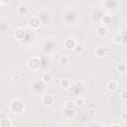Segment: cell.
<instances>
[{
  "label": "cell",
  "instance_id": "6da1fadb",
  "mask_svg": "<svg viewBox=\"0 0 127 127\" xmlns=\"http://www.w3.org/2000/svg\"><path fill=\"white\" fill-rule=\"evenodd\" d=\"M10 110L14 113V114H20L23 112L24 110V103L22 102V100L20 99H13L10 102V106H9Z\"/></svg>",
  "mask_w": 127,
  "mask_h": 127
},
{
  "label": "cell",
  "instance_id": "7a4b0ae2",
  "mask_svg": "<svg viewBox=\"0 0 127 127\" xmlns=\"http://www.w3.org/2000/svg\"><path fill=\"white\" fill-rule=\"evenodd\" d=\"M27 65L28 68L31 70H39L42 66V62L40 60V58L38 57H32L28 60L27 62Z\"/></svg>",
  "mask_w": 127,
  "mask_h": 127
},
{
  "label": "cell",
  "instance_id": "3957f363",
  "mask_svg": "<svg viewBox=\"0 0 127 127\" xmlns=\"http://www.w3.org/2000/svg\"><path fill=\"white\" fill-rule=\"evenodd\" d=\"M63 18H64L67 23H71V21L73 23L76 19V13L72 10H66L64 13H63Z\"/></svg>",
  "mask_w": 127,
  "mask_h": 127
},
{
  "label": "cell",
  "instance_id": "277c9868",
  "mask_svg": "<svg viewBox=\"0 0 127 127\" xmlns=\"http://www.w3.org/2000/svg\"><path fill=\"white\" fill-rule=\"evenodd\" d=\"M41 25H42V24H41V21H40V19L38 18V16H34V17H32V18L29 19L28 26H29L30 29H32V30H37Z\"/></svg>",
  "mask_w": 127,
  "mask_h": 127
},
{
  "label": "cell",
  "instance_id": "5b68a950",
  "mask_svg": "<svg viewBox=\"0 0 127 127\" xmlns=\"http://www.w3.org/2000/svg\"><path fill=\"white\" fill-rule=\"evenodd\" d=\"M25 36H26V31H25L24 28L19 27V28L15 29V31H14V37H15L16 40L22 41V40H24Z\"/></svg>",
  "mask_w": 127,
  "mask_h": 127
},
{
  "label": "cell",
  "instance_id": "8992f818",
  "mask_svg": "<svg viewBox=\"0 0 127 127\" xmlns=\"http://www.w3.org/2000/svg\"><path fill=\"white\" fill-rule=\"evenodd\" d=\"M55 102V98L51 94H45L42 97V104L45 106H52Z\"/></svg>",
  "mask_w": 127,
  "mask_h": 127
},
{
  "label": "cell",
  "instance_id": "52a82bcc",
  "mask_svg": "<svg viewBox=\"0 0 127 127\" xmlns=\"http://www.w3.org/2000/svg\"><path fill=\"white\" fill-rule=\"evenodd\" d=\"M64 46L65 50H67V51H73L74 47L76 46V42H75L74 39H72V38H68V39L64 40Z\"/></svg>",
  "mask_w": 127,
  "mask_h": 127
},
{
  "label": "cell",
  "instance_id": "ba28073f",
  "mask_svg": "<svg viewBox=\"0 0 127 127\" xmlns=\"http://www.w3.org/2000/svg\"><path fill=\"white\" fill-rule=\"evenodd\" d=\"M109 53V49L104 47V46H100V47H97L95 49V55L99 58H102V57H105L107 56V54Z\"/></svg>",
  "mask_w": 127,
  "mask_h": 127
},
{
  "label": "cell",
  "instance_id": "9c48e42d",
  "mask_svg": "<svg viewBox=\"0 0 127 127\" xmlns=\"http://www.w3.org/2000/svg\"><path fill=\"white\" fill-rule=\"evenodd\" d=\"M17 13L19 16H26L28 13H29V7L27 4L25 3H22L18 6V9H17Z\"/></svg>",
  "mask_w": 127,
  "mask_h": 127
},
{
  "label": "cell",
  "instance_id": "30bf717a",
  "mask_svg": "<svg viewBox=\"0 0 127 127\" xmlns=\"http://www.w3.org/2000/svg\"><path fill=\"white\" fill-rule=\"evenodd\" d=\"M44 85H45V83L40 79V80H38V79H36V80H34L33 82H32V88L35 90V91H41V90H43L44 89Z\"/></svg>",
  "mask_w": 127,
  "mask_h": 127
},
{
  "label": "cell",
  "instance_id": "8fae6325",
  "mask_svg": "<svg viewBox=\"0 0 127 127\" xmlns=\"http://www.w3.org/2000/svg\"><path fill=\"white\" fill-rule=\"evenodd\" d=\"M38 18L40 19L41 24H45V23H47V21H48V22L50 21L51 16H50V13H49L48 11H43V12H41V13L39 14Z\"/></svg>",
  "mask_w": 127,
  "mask_h": 127
},
{
  "label": "cell",
  "instance_id": "7c38bea8",
  "mask_svg": "<svg viewBox=\"0 0 127 127\" xmlns=\"http://www.w3.org/2000/svg\"><path fill=\"white\" fill-rule=\"evenodd\" d=\"M117 87H118V83L116 80L111 79L107 82V90L108 91H115L117 89Z\"/></svg>",
  "mask_w": 127,
  "mask_h": 127
},
{
  "label": "cell",
  "instance_id": "4fadbf2b",
  "mask_svg": "<svg viewBox=\"0 0 127 127\" xmlns=\"http://www.w3.org/2000/svg\"><path fill=\"white\" fill-rule=\"evenodd\" d=\"M41 80H42L45 84L50 83V82L53 80V75H52V73H50V72H44L43 75H42Z\"/></svg>",
  "mask_w": 127,
  "mask_h": 127
},
{
  "label": "cell",
  "instance_id": "5bb4252c",
  "mask_svg": "<svg viewBox=\"0 0 127 127\" xmlns=\"http://www.w3.org/2000/svg\"><path fill=\"white\" fill-rule=\"evenodd\" d=\"M107 28L106 27H104V26H99V27H97V29H96V34L99 36V37H105L106 35H107Z\"/></svg>",
  "mask_w": 127,
  "mask_h": 127
},
{
  "label": "cell",
  "instance_id": "9a60e30c",
  "mask_svg": "<svg viewBox=\"0 0 127 127\" xmlns=\"http://www.w3.org/2000/svg\"><path fill=\"white\" fill-rule=\"evenodd\" d=\"M101 26H104V27H106V26H108L109 24H111V17L109 16V15H103L102 17H101Z\"/></svg>",
  "mask_w": 127,
  "mask_h": 127
},
{
  "label": "cell",
  "instance_id": "2e32d148",
  "mask_svg": "<svg viewBox=\"0 0 127 127\" xmlns=\"http://www.w3.org/2000/svg\"><path fill=\"white\" fill-rule=\"evenodd\" d=\"M112 41H113L114 44L120 45V44H122V42L124 41V36H121V35H119V34H115V35L113 36V38H112Z\"/></svg>",
  "mask_w": 127,
  "mask_h": 127
},
{
  "label": "cell",
  "instance_id": "e0dca14e",
  "mask_svg": "<svg viewBox=\"0 0 127 127\" xmlns=\"http://www.w3.org/2000/svg\"><path fill=\"white\" fill-rule=\"evenodd\" d=\"M0 127H12V121L9 118H3L0 120Z\"/></svg>",
  "mask_w": 127,
  "mask_h": 127
},
{
  "label": "cell",
  "instance_id": "ac0fdd59",
  "mask_svg": "<svg viewBox=\"0 0 127 127\" xmlns=\"http://www.w3.org/2000/svg\"><path fill=\"white\" fill-rule=\"evenodd\" d=\"M60 85L63 88H68L70 86V80L68 78H63L60 79Z\"/></svg>",
  "mask_w": 127,
  "mask_h": 127
},
{
  "label": "cell",
  "instance_id": "d6986e66",
  "mask_svg": "<svg viewBox=\"0 0 127 127\" xmlns=\"http://www.w3.org/2000/svg\"><path fill=\"white\" fill-rule=\"evenodd\" d=\"M74 100H66L65 103H64V109H68V110H74Z\"/></svg>",
  "mask_w": 127,
  "mask_h": 127
},
{
  "label": "cell",
  "instance_id": "ffe728a7",
  "mask_svg": "<svg viewBox=\"0 0 127 127\" xmlns=\"http://www.w3.org/2000/svg\"><path fill=\"white\" fill-rule=\"evenodd\" d=\"M64 116L66 119H72L74 117V110H68V109H64Z\"/></svg>",
  "mask_w": 127,
  "mask_h": 127
},
{
  "label": "cell",
  "instance_id": "44dd1931",
  "mask_svg": "<svg viewBox=\"0 0 127 127\" xmlns=\"http://www.w3.org/2000/svg\"><path fill=\"white\" fill-rule=\"evenodd\" d=\"M74 105L75 107H81L84 105V98L82 96H78L75 100H74Z\"/></svg>",
  "mask_w": 127,
  "mask_h": 127
},
{
  "label": "cell",
  "instance_id": "7402d4cb",
  "mask_svg": "<svg viewBox=\"0 0 127 127\" xmlns=\"http://www.w3.org/2000/svg\"><path fill=\"white\" fill-rule=\"evenodd\" d=\"M126 64H124V63H120V64H118L117 65H116V69H117V71L118 72H120V73H124L125 71H126Z\"/></svg>",
  "mask_w": 127,
  "mask_h": 127
},
{
  "label": "cell",
  "instance_id": "603a6c76",
  "mask_svg": "<svg viewBox=\"0 0 127 127\" xmlns=\"http://www.w3.org/2000/svg\"><path fill=\"white\" fill-rule=\"evenodd\" d=\"M73 52H74L75 54H77V55L82 54V53H83V46L80 45V44H76V46H75L74 49H73Z\"/></svg>",
  "mask_w": 127,
  "mask_h": 127
},
{
  "label": "cell",
  "instance_id": "cb8c5ba5",
  "mask_svg": "<svg viewBox=\"0 0 127 127\" xmlns=\"http://www.w3.org/2000/svg\"><path fill=\"white\" fill-rule=\"evenodd\" d=\"M60 63H61L62 64L66 65V64H69V58H68L67 56H62V57L60 58Z\"/></svg>",
  "mask_w": 127,
  "mask_h": 127
},
{
  "label": "cell",
  "instance_id": "d4e9b609",
  "mask_svg": "<svg viewBox=\"0 0 127 127\" xmlns=\"http://www.w3.org/2000/svg\"><path fill=\"white\" fill-rule=\"evenodd\" d=\"M121 98L123 100H127V89H123L121 91Z\"/></svg>",
  "mask_w": 127,
  "mask_h": 127
},
{
  "label": "cell",
  "instance_id": "484cf974",
  "mask_svg": "<svg viewBox=\"0 0 127 127\" xmlns=\"http://www.w3.org/2000/svg\"><path fill=\"white\" fill-rule=\"evenodd\" d=\"M126 118H127V115H126V114H123V115H122V120H124V121H125V120H126Z\"/></svg>",
  "mask_w": 127,
  "mask_h": 127
},
{
  "label": "cell",
  "instance_id": "4316f807",
  "mask_svg": "<svg viewBox=\"0 0 127 127\" xmlns=\"http://www.w3.org/2000/svg\"><path fill=\"white\" fill-rule=\"evenodd\" d=\"M110 127H120V126H119L118 124H116V123H114V124H112V125H111Z\"/></svg>",
  "mask_w": 127,
  "mask_h": 127
},
{
  "label": "cell",
  "instance_id": "83f0119b",
  "mask_svg": "<svg viewBox=\"0 0 127 127\" xmlns=\"http://www.w3.org/2000/svg\"><path fill=\"white\" fill-rule=\"evenodd\" d=\"M3 3H4V2H2V1H0V5H1V4H3Z\"/></svg>",
  "mask_w": 127,
  "mask_h": 127
},
{
  "label": "cell",
  "instance_id": "f1b7e54d",
  "mask_svg": "<svg viewBox=\"0 0 127 127\" xmlns=\"http://www.w3.org/2000/svg\"><path fill=\"white\" fill-rule=\"evenodd\" d=\"M12 127H13V126H12Z\"/></svg>",
  "mask_w": 127,
  "mask_h": 127
}]
</instances>
